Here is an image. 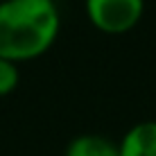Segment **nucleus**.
I'll list each match as a JSON object with an SVG mask.
<instances>
[{"label":"nucleus","instance_id":"1","mask_svg":"<svg viewBox=\"0 0 156 156\" xmlns=\"http://www.w3.org/2000/svg\"><path fill=\"white\" fill-rule=\"evenodd\" d=\"M61 18L55 0L0 2V57L14 63L39 59L59 36Z\"/></svg>","mask_w":156,"mask_h":156},{"label":"nucleus","instance_id":"2","mask_svg":"<svg viewBox=\"0 0 156 156\" xmlns=\"http://www.w3.org/2000/svg\"><path fill=\"white\" fill-rule=\"evenodd\" d=\"M90 25L102 34H127L140 23L145 0H84Z\"/></svg>","mask_w":156,"mask_h":156},{"label":"nucleus","instance_id":"3","mask_svg":"<svg viewBox=\"0 0 156 156\" xmlns=\"http://www.w3.org/2000/svg\"><path fill=\"white\" fill-rule=\"evenodd\" d=\"M118 156H156V120L133 125L118 143Z\"/></svg>","mask_w":156,"mask_h":156},{"label":"nucleus","instance_id":"4","mask_svg":"<svg viewBox=\"0 0 156 156\" xmlns=\"http://www.w3.org/2000/svg\"><path fill=\"white\" fill-rule=\"evenodd\" d=\"M63 156H118V145L98 133H82L68 143Z\"/></svg>","mask_w":156,"mask_h":156},{"label":"nucleus","instance_id":"5","mask_svg":"<svg viewBox=\"0 0 156 156\" xmlns=\"http://www.w3.org/2000/svg\"><path fill=\"white\" fill-rule=\"evenodd\" d=\"M20 82V73H18V63L9 61V59L0 57V98H7L18 88Z\"/></svg>","mask_w":156,"mask_h":156},{"label":"nucleus","instance_id":"6","mask_svg":"<svg viewBox=\"0 0 156 156\" xmlns=\"http://www.w3.org/2000/svg\"><path fill=\"white\" fill-rule=\"evenodd\" d=\"M0 2H2V0H0Z\"/></svg>","mask_w":156,"mask_h":156},{"label":"nucleus","instance_id":"7","mask_svg":"<svg viewBox=\"0 0 156 156\" xmlns=\"http://www.w3.org/2000/svg\"><path fill=\"white\" fill-rule=\"evenodd\" d=\"M55 2H57V0H55Z\"/></svg>","mask_w":156,"mask_h":156}]
</instances>
